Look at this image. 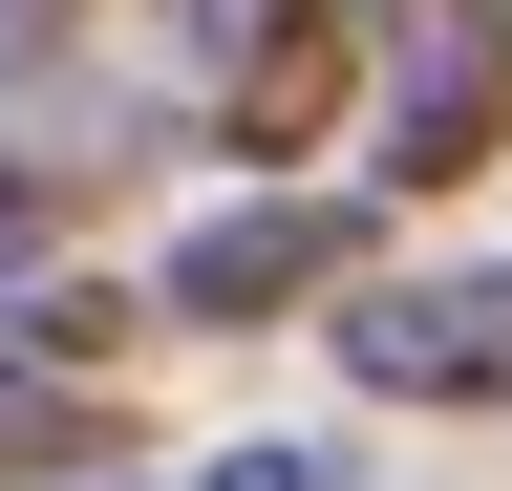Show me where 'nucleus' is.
Listing matches in <instances>:
<instances>
[{"mask_svg": "<svg viewBox=\"0 0 512 491\" xmlns=\"http://www.w3.org/2000/svg\"><path fill=\"white\" fill-rule=\"evenodd\" d=\"M363 107V0H171V129L278 171Z\"/></svg>", "mask_w": 512, "mask_h": 491, "instance_id": "nucleus-1", "label": "nucleus"}, {"mask_svg": "<svg viewBox=\"0 0 512 491\" xmlns=\"http://www.w3.org/2000/svg\"><path fill=\"white\" fill-rule=\"evenodd\" d=\"M384 193H470L512 171V0H384Z\"/></svg>", "mask_w": 512, "mask_h": 491, "instance_id": "nucleus-2", "label": "nucleus"}, {"mask_svg": "<svg viewBox=\"0 0 512 491\" xmlns=\"http://www.w3.org/2000/svg\"><path fill=\"white\" fill-rule=\"evenodd\" d=\"M342 278H363V193H235V214H192V235H171L150 321L235 342V321H299V299H342Z\"/></svg>", "mask_w": 512, "mask_h": 491, "instance_id": "nucleus-3", "label": "nucleus"}, {"mask_svg": "<svg viewBox=\"0 0 512 491\" xmlns=\"http://www.w3.org/2000/svg\"><path fill=\"white\" fill-rule=\"evenodd\" d=\"M342 385L384 406H512V257H427L342 299Z\"/></svg>", "mask_w": 512, "mask_h": 491, "instance_id": "nucleus-4", "label": "nucleus"}, {"mask_svg": "<svg viewBox=\"0 0 512 491\" xmlns=\"http://www.w3.org/2000/svg\"><path fill=\"white\" fill-rule=\"evenodd\" d=\"M128 406H107V299L64 278H0V470H107Z\"/></svg>", "mask_w": 512, "mask_h": 491, "instance_id": "nucleus-5", "label": "nucleus"}, {"mask_svg": "<svg viewBox=\"0 0 512 491\" xmlns=\"http://www.w3.org/2000/svg\"><path fill=\"white\" fill-rule=\"evenodd\" d=\"M43 214H64V171H43V150H0V278L43 257Z\"/></svg>", "mask_w": 512, "mask_h": 491, "instance_id": "nucleus-6", "label": "nucleus"}, {"mask_svg": "<svg viewBox=\"0 0 512 491\" xmlns=\"http://www.w3.org/2000/svg\"><path fill=\"white\" fill-rule=\"evenodd\" d=\"M192 491H320V470L299 449H235V470H192Z\"/></svg>", "mask_w": 512, "mask_h": 491, "instance_id": "nucleus-7", "label": "nucleus"}]
</instances>
